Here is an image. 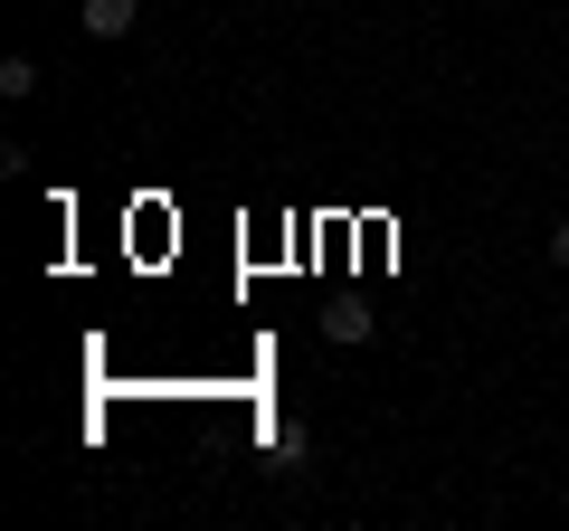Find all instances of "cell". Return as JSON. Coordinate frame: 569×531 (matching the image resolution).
<instances>
[{
	"label": "cell",
	"instance_id": "6da1fadb",
	"mask_svg": "<svg viewBox=\"0 0 569 531\" xmlns=\"http://www.w3.org/2000/svg\"><path fill=\"white\" fill-rule=\"evenodd\" d=\"M77 20H86V39H104V48H114V39H133V20H142V0H86Z\"/></svg>",
	"mask_w": 569,
	"mask_h": 531
},
{
	"label": "cell",
	"instance_id": "7a4b0ae2",
	"mask_svg": "<svg viewBox=\"0 0 569 531\" xmlns=\"http://www.w3.org/2000/svg\"><path fill=\"white\" fill-rule=\"evenodd\" d=\"M0 96H10V104L39 96V58H20V48H10V58H0Z\"/></svg>",
	"mask_w": 569,
	"mask_h": 531
},
{
	"label": "cell",
	"instance_id": "3957f363",
	"mask_svg": "<svg viewBox=\"0 0 569 531\" xmlns=\"http://www.w3.org/2000/svg\"><path fill=\"white\" fill-rule=\"evenodd\" d=\"M266 455L295 474V465H305V428H295V418H276V428H266Z\"/></svg>",
	"mask_w": 569,
	"mask_h": 531
},
{
	"label": "cell",
	"instance_id": "277c9868",
	"mask_svg": "<svg viewBox=\"0 0 569 531\" xmlns=\"http://www.w3.org/2000/svg\"><path fill=\"white\" fill-rule=\"evenodd\" d=\"M323 332L351 351V342H370V313H361V304H342V313H323Z\"/></svg>",
	"mask_w": 569,
	"mask_h": 531
},
{
	"label": "cell",
	"instance_id": "5b68a950",
	"mask_svg": "<svg viewBox=\"0 0 569 531\" xmlns=\"http://www.w3.org/2000/svg\"><path fill=\"white\" fill-rule=\"evenodd\" d=\"M550 266H560V275H569V219L550 228Z\"/></svg>",
	"mask_w": 569,
	"mask_h": 531
}]
</instances>
